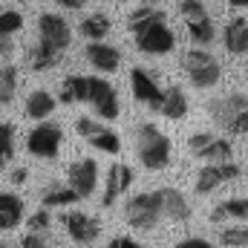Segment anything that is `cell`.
<instances>
[{
  "instance_id": "cell-22",
  "label": "cell",
  "mask_w": 248,
  "mask_h": 248,
  "mask_svg": "<svg viewBox=\"0 0 248 248\" xmlns=\"http://www.w3.org/2000/svg\"><path fill=\"white\" fill-rule=\"evenodd\" d=\"M187 38L196 44V46H208L214 38H217V29L211 23V17H196V20H187Z\"/></svg>"
},
{
  "instance_id": "cell-40",
  "label": "cell",
  "mask_w": 248,
  "mask_h": 248,
  "mask_svg": "<svg viewBox=\"0 0 248 248\" xmlns=\"http://www.w3.org/2000/svg\"><path fill=\"white\" fill-rule=\"evenodd\" d=\"M9 52H12V35L0 32V55H9Z\"/></svg>"
},
{
  "instance_id": "cell-2",
  "label": "cell",
  "mask_w": 248,
  "mask_h": 248,
  "mask_svg": "<svg viewBox=\"0 0 248 248\" xmlns=\"http://www.w3.org/2000/svg\"><path fill=\"white\" fill-rule=\"evenodd\" d=\"M130 32H133V41H136L139 52H147V55H168L176 46V38H173V32L168 26V17L130 26Z\"/></svg>"
},
{
  "instance_id": "cell-17",
  "label": "cell",
  "mask_w": 248,
  "mask_h": 248,
  "mask_svg": "<svg viewBox=\"0 0 248 248\" xmlns=\"http://www.w3.org/2000/svg\"><path fill=\"white\" fill-rule=\"evenodd\" d=\"M23 113H26L29 119H35V122L49 119V116L55 113V95H49L46 90H35V93H29Z\"/></svg>"
},
{
  "instance_id": "cell-23",
  "label": "cell",
  "mask_w": 248,
  "mask_h": 248,
  "mask_svg": "<svg viewBox=\"0 0 248 248\" xmlns=\"http://www.w3.org/2000/svg\"><path fill=\"white\" fill-rule=\"evenodd\" d=\"M248 219V199H225L222 205H217L211 211V222H222V219Z\"/></svg>"
},
{
  "instance_id": "cell-8",
  "label": "cell",
  "mask_w": 248,
  "mask_h": 248,
  "mask_svg": "<svg viewBox=\"0 0 248 248\" xmlns=\"http://www.w3.org/2000/svg\"><path fill=\"white\" fill-rule=\"evenodd\" d=\"M130 87H133V95L139 104L150 107L159 113V104H162V87L156 84L153 72H147L144 66H133L130 69Z\"/></svg>"
},
{
  "instance_id": "cell-9",
  "label": "cell",
  "mask_w": 248,
  "mask_h": 248,
  "mask_svg": "<svg viewBox=\"0 0 248 248\" xmlns=\"http://www.w3.org/2000/svg\"><path fill=\"white\" fill-rule=\"evenodd\" d=\"M63 228H66V234H69L75 243H81V246L98 240V234H101L98 219L90 217V214H84V211H69V214H63Z\"/></svg>"
},
{
  "instance_id": "cell-7",
  "label": "cell",
  "mask_w": 248,
  "mask_h": 248,
  "mask_svg": "<svg viewBox=\"0 0 248 248\" xmlns=\"http://www.w3.org/2000/svg\"><path fill=\"white\" fill-rule=\"evenodd\" d=\"M237 176H240V165H234L231 159H228V162H208V165L199 170L193 190H196L199 196H205V193L217 190V187L225 185V182H234Z\"/></svg>"
},
{
  "instance_id": "cell-32",
  "label": "cell",
  "mask_w": 248,
  "mask_h": 248,
  "mask_svg": "<svg viewBox=\"0 0 248 248\" xmlns=\"http://www.w3.org/2000/svg\"><path fill=\"white\" fill-rule=\"evenodd\" d=\"M179 12H182L185 20H196V17H205V15H208L202 0H182V3H179Z\"/></svg>"
},
{
  "instance_id": "cell-5",
  "label": "cell",
  "mask_w": 248,
  "mask_h": 248,
  "mask_svg": "<svg viewBox=\"0 0 248 248\" xmlns=\"http://www.w3.org/2000/svg\"><path fill=\"white\" fill-rule=\"evenodd\" d=\"M87 104H93V110L107 122L119 119V95L107 78L87 75Z\"/></svg>"
},
{
  "instance_id": "cell-4",
  "label": "cell",
  "mask_w": 248,
  "mask_h": 248,
  "mask_svg": "<svg viewBox=\"0 0 248 248\" xmlns=\"http://www.w3.org/2000/svg\"><path fill=\"white\" fill-rule=\"evenodd\" d=\"M124 214H127V222H130L133 228H139V231L156 228V222H159V217H162V196H159V190L133 196V199L127 202Z\"/></svg>"
},
{
  "instance_id": "cell-24",
  "label": "cell",
  "mask_w": 248,
  "mask_h": 248,
  "mask_svg": "<svg viewBox=\"0 0 248 248\" xmlns=\"http://www.w3.org/2000/svg\"><path fill=\"white\" fill-rule=\"evenodd\" d=\"M78 202V193L69 185H49L44 190V208H61V205H72Z\"/></svg>"
},
{
  "instance_id": "cell-34",
  "label": "cell",
  "mask_w": 248,
  "mask_h": 248,
  "mask_svg": "<svg viewBox=\"0 0 248 248\" xmlns=\"http://www.w3.org/2000/svg\"><path fill=\"white\" fill-rule=\"evenodd\" d=\"M75 130H78V136H84V139H90L93 133H98V130H101V124H95L93 119H87V116H81V119L75 122Z\"/></svg>"
},
{
  "instance_id": "cell-38",
  "label": "cell",
  "mask_w": 248,
  "mask_h": 248,
  "mask_svg": "<svg viewBox=\"0 0 248 248\" xmlns=\"http://www.w3.org/2000/svg\"><path fill=\"white\" fill-rule=\"evenodd\" d=\"M107 248H141V246L136 240H130V237H116V240H110Z\"/></svg>"
},
{
  "instance_id": "cell-29",
  "label": "cell",
  "mask_w": 248,
  "mask_h": 248,
  "mask_svg": "<svg viewBox=\"0 0 248 248\" xmlns=\"http://www.w3.org/2000/svg\"><path fill=\"white\" fill-rule=\"evenodd\" d=\"M219 240H222V246H228V248H246L248 246V228L246 225L225 228V231L219 234Z\"/></svg>"
},
{
  "instance_id": "cell-27",
  "label": "cell",
  "mask_w": 248,
  "mask_h": 248,
  "mask_svg": "<svg viewBox=\"0 0 248 248\" xmlns=\"http://www.w3.org/2000/svg\"><path fill=\"white\" fill-rule=\"evenodd\" d=\"M15 156V124H0V170Z\"/></svg>"
},
{
  "instance_id": "cell-37",
  "label": "cell",
  "mask_w": 248,
  "mask_h": 248,
  "mask_svg": "<svg viewBox=\"0 0 248 248\" xmlns=\"http://www.w3.org/2000/svg\"><path fill=\"white\" fill-rule=\"evenodd\" d=\"M176 248H214L208 240H202V237H187L182 243H176Z\"/></svg>"
},
{
  "instance_id": "cell-45",
  "label": "cell",
  "mask_w": 248,
  "mask_h": 248,
  "mask_svg": "<svg viewBox=\"0 0 248 248\" xmlns=\"http://www.w3.org/2000/svg\"><path fill=\"white\" fill-rule=\"evenodd\" d=\"M41 248H49V246H41Z\"/></svg>"
},
{
  "instance_id": "cell-46",
  "label": "cell",
  "mask_w": 248,
  "mask_h": 248,
  "mask_svg": "<svg viewBox=\"0 0 248 248\" xmlns=\"http://www.w3.org/2000/svg\"><path fill=\"white\" fill-rule=\"evenodd\" d=\"M119 3H124V0H119Z\"/></svg>"
},
{
  "instance_id": "cell-18",
  "label": "cell",
  "mask_w": 248,
  "mask_h": 248,
  "mask_svg": "<svg viewBox=\"0 0 248 248\" xmlns=\"http://www.w3.org/2000/svg\"><path fill=\"white\" fill-rule=\"evenodd\" d=\"M58 61H61V49L52 46V44H46V41H41V38H38V44L29 49V63H32V69H38V72H46V69L58 66Z\"/></svg>"
},
{
  "instance_id": "cell-11",
  "label": "cell",
  "mask_w": 248,
  "mask_h": 248,
  "mask_svg": "<svg viewBox=\"0 0 248 248\" xmlns=\"http://www.w3.org/2000/svg\"><path fill=\"white\" fill-rule=\"evenodd\" d=\"M38 38L46 41V44H52V46H58L63 52V49L69 46V41H72V32H69V23L63 20L61 15L46 12V15H41V20H38Z\"/></svg>"
},
{
  "instance_id": "cell-30",
  "label": "cell",
  "mask_w": 248,
  "mask_h": 248,
  "mask_svg": "<svg viewBox=\"0 0 248 248\" xmlns=\"http://www.w3.org/2000/svg\"><path fill=\"white\" fill-rule=\"evenodd\" d=\"M20 26H23V17H20L17 12H12V9H6V12H0V32H3V35H12V32H20Z\"/></svg>"
},
{
  "instance_id": "cell-3",
  "label": "cell",
  "mask_w": 248,
  "mask_h": 248,
  "mask_svg": "<svg viewBox=\"0 0 248 248\" xmlns=\"http://www.w3.org/2000/svg\"><path fill=\"white\" fill-rule=\"evenodd\" d=\"M182 69L187 72L190 84L199 87V90L217 87L219 84V75H222L217 58L211 52H205V49H187L185 55H182Z\"/></svg>"
},
{
  "instance_id": "cell-12",
  "label": "cell",
  "mask_w": 248,
  "mask_h": 248,
  "mask_svg": "<svg viewBox=\"0 0 248 248\" xmlns=\"http://www.w3.org/2000/svg\"><path fill=\"white\" fill-rule=\"evenodd\" d=\"M84 55H87V61L93 63L98 72H116L119 63H122L119 49L110 46V44H104V41H90V46H87Z\"/></svg>"
},
{
  "instance_id": "cell-1",
  "label": "cell",
  "mask_w": 248,
  "mask_h": 248,
  "mask_svg": "<svg viewBox=\"0 0 248 248\" xmlns=\"http://www.w3.org/2000/svg\"><path fill=\"white\" fill-rule=\"evenodd\" d=\"M136 153L147 170H165L170 165V139L159 127L141 124L136 133Z\"/></svg>"
},
{
  "instance_id": "cell-28",
  "label": "cell",
  "mask_w": 248,
  "mask_h": 248,
  "mask_svg": "<svg viewBox=\"0 0 248 248\" xmlns=\"http://www.w3.org/2000/svg\"><path fill=\"white\" fill-rule=\"evenodd\" d=\"M90 141H93V147H98V150H104V153H119L122 150V141H119V136L116 133H110V130H98V133H93L90 136Z\"/></svg>"
},
{
  "instance_id": "cell-35",
  "label": "cell",
  "mask_w": 248,
  "mask_h": 248,
  "mask_svg": "<svg viewBox=\"0 0 248 248\" xmlns=\"http://www.w3.org/2000/svg\"><path fill=\"white\" fill-rule=\"evenodd\" d=\"M211 139H214V133H193V136L187 139V147H190V150H199V147H205Z\"/></svg>"
},
{
  "instance_id": "cell-19",
  "label": "cell",
  "mask_w": 248,
  "mask_h": 248,
  "mask_svg": "<svg viewBox=\"0 0 248 248\" xmlns=\"http://www.w3.org/2000/svg\"><path fill=\"white\" fill-rule=\"evenodd\" d=\"M58 101L61 104H75V101L81 104V101H87V75H69V78H63Z\"/></svg>"
},
{
  "instance_id": "cell-33",
  "label": "cell",
  "mask_w": 248,
  "mask_h": 248,
  "mask_svg": "<svg viewBox=\"0 0 248 248\" xmlns=\"http://www.w3.org/2000/svg\"><path fill=\"white\" fill-rule=\"evenodd\" d=\"M49 228V208H41L29 217V231H46Z\"/></svg>"
},
{
  "instance_id": "cell-14",
  "label": "cell",
  "mask_w": 248,
  "mask_h": 248,
  "mask_svg": "<svg viewBox=\"0 0 248 248\" xmlns=\"http://www.w3.org/2000/svg\"><path fill=\"white\" fill-rule=\"evenodd\" d=\"M159 196H162V217H168V219H173V222L190 219V202L185 199L182 190H176V187H162Z\"/></svg>"
},
{
  "instance_id": "cell-26",
  "label": "cell",
  "mask_w": 248,
  "mask_h": 248,
  "mask_svg": "<svg viewBox=\"0 0 248 248\" xmlns=\"http://www.w3.org/2000/svg\"><path fill=\"white\" fill-rule=\"evenodd\" d=\"M119 193H122V185H119V165H113V168L107 170V182H104L101 205H104V208H113L116 199H119Z\"/></svg>"
},
{
  "instance_id": "cell-31",
  "label": "cell",
  "mask_w": 248,
  "mask_h": 248,
  "mask_svg": "<svg viewBox=\"0 0 248 248\" xmlns=\"http://www.w3.org/2000/svg\"><path fill=\"white\" fill-rule=\"evenodd\" d=\"M147 20H165V12L141 6V9H136V12L130 15V26H139V23H147Z\"/></svg>"
},
{
  "instance_id": "cell-36",
  "label": "cell",
  "mask_w": 248,
  "mask_h": 248,
  "mask_svg": "<svg viewBox=\"0 0 248 248\" xmlns=\"http://www.w3.org/2000/svg\"><path fill=\"white\" fill-rule=\"evenodd\" d=\"M41 246H46L44 237H41V231H29V234L20 240V248H41Z\"/></svg>"
},
{
  "instance_id": "cell-13",
  "label": "cell",
  "mask_w": 248,
  "mask_h": 248,
  "mask_svg": "<svg viewBox=\"0 0 248 248\" xmlns=\"http://www.w3.org/2000/svg\"><path fill=\"white\" fill-rule=\"evenodd\" d=\"M222 44L231 55H246L248 52V17H231L222 29Z\"/></svg>"
},
{
  "instance_id": "cell-20",
  "label": "cell",
  "mask_w": 248,
  "mask_h": 248,
  "mask_svg": "<svg viewBox=\"0 0 248 248\" xmlns=\"http://www.w3.org/2000/svg\"><path fill=\"white\" fill-rule=\"evenodd\" d=\"M231 153H234L231 141H228V139H217V136H214L205 147L193 150V156H199V159H205V162H228Z\"/></svg>"
},
{
  "instance_id": "cell-6",
  "label": "cell",
  "mask_w": 248,
  "mask_h": 248,
  "mask_svg": "<svg viewBox=\"0 0 248 248\" xmlns=\"http://www.w3.org/2000/svg\"><path fill=\"white\" fill-rule=\"evenodd\" d=\"M61 127L58 124H41L26 136V150L38 159H55L61 150Z\"/></svg>"
},
{
  "instance_id": "cell-42",
  "label": "cell",
  "mask_w": 248,
  "mask_h": 248,
  "mask_svg": "<svg viewBox=\"0 0 248 248\" xmlns=\"http://www.w3.org/2000/svg\"><path fill=\"white\" fill-rule=\"evenodd\" d=\"M234 9H248V0H228Z\"/></svg>"
},
{
  "instance_id": "cell-43",
  "label": "cell",
  "mask_w": 248,
  "mask_h": 248,
  "mask_svg": "<svg viewBox=\"0 0 248 248\" xmlns=\"http://www.w3.org/2000/svg\"><path fill=\"white\" fill-rule=\"evenodd\" d=\"M0 248H20V246H6V243H0Z\"/></svg>"
},
{
  "instance_id": "cell-41",
  "label": "cell",
  "mask_w": 248,
  "mask_h": 248,
  "mask_svg": "<svg viewBox=\"0 0 248 248\" xmlns=\"http://www.w3.org/2000/svg\"><path fill=\"white\" fill-rule=\"evenodd\" d=\"M12 182H15V185H23V182H26V170H23V168H17V170L12 173Z\"/></svg>"
},
{
  "instance_id": "cell-10",
  "label": "cell",
  "mask_w": 248,
  "mask_h": 248,
  "mask_svg": "<svg viewBox=\"0 0 248 248\" xmlns=\"http://www.w3.org/2000/svg\"><path fill=\"white\" fill-rule=\"evenodd\" d=\"M66 179H69V187L78 193V199H87V196H93V190L98 185V165L93 159H81V162L69 165Z\"/></svg>"
},
{
  "instance_id": "cell-16",
  "label": "cell",
  "mask_w": 248,
  "mask_h": 248,
  "mask_svg": "<svg viewBox=\"0 0 248 248\" xmlns=\"http://www.w3.org/2000/svg\"><path fill=\"white\" fill-rule=\"evenodd\" d=\"M159 113L165 119H185L187 116V95L182 87H168L162 90V104H159Z\"/></svg>"
},
{
  "instance_id": "cell-39",
  "label": "cell",
  "mask_w": 248,
  "mask_h": 248,
  "mask_svg": "<svg viewBox=\"0 0 248 248\" xmlns=\"http://www.w3.org/2000/svg\"><path fill=\"white\" fill-rule=\"evenodd\" d=\"M58 6H63V9H84L90 0H55Z\"/></svg>"
},
{
  "instance_id": "cell-47",
  "label": "cell",
  "mask_w": 248,
  "mask_h": 248,
  "mask_svg": "<svg viewBox=\"0 0 248 248\" xmlns=\"http://www.w3.org/2000/svg\"><path fill=\"white\" fill-rule=\"evenodd\" d=\"M246 75H248V69H246Z\"/></svg>"
},
{
  "instance_id": "cell-21",
  "label": "cell",
  "mask_w": 248,
  "mask_h": 248,
  "mask_svg": "<svg viewBox=\"0 0 248 248\" xmlns=\"http://www.w3.org/2000/svg\"><path fill=\"white\" fill-rule=\"evenodd\" d=\"M78 32H81L84 38H90V41H104V35L110 32V17L101 15V12H95V15H90V17L81 20Z\"/></svg>"
},
{
  "instance_id": "cell-15",
  "label": "cell",
  "mask_w": 248,
  "mask_h": 248,
  "mask_svg": "<svg viewBox=\"0 0 248 248\" xmlns=\"http://www.w3.org/2000/svg\"><path fill=\"white\" fill-rule=\"evenodd\" d=\"M246 107H248V95L234 93V95H225V98H219V101H211V104H208V113L222 124V127H225V124L237 116V113H243Z\"/></svg>"
},
{
  "instance_id": "cell-44",
  "label": "cell",
  "mask_w": 248,
  "mask_h": 248,
  "mask_svg": "<svg viewBox=\"0 0 248 248\" xmlns=\"http://www.w3.org/2000/svg\"><path fill=\"white\" fill-rule=\"evenodd\" d=\"M0 107H3V98H0Z\"/></svg>"
},
{
  "instance_id": "cell-25",
  "label": "cell",
  "mask_w": 248,
  "mask_h": 248,
  "mask_svg": "<svg viewBox=\"0 0 248 248\" xmlns=\"http://www.w3.org/2000/svg\"><path fill=\"white\" fill-rule=\"evenodd\" d=\"M15 90H17V69L12 63H6V66H0V98H3V104L15 98Z\"/></svg>"
}]
</instances>
